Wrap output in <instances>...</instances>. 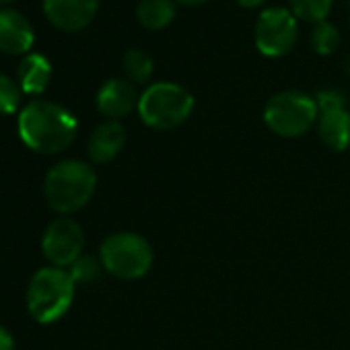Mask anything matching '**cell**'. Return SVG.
Returning a JSON list of instances; mask_svg holds the SVG:
<instances>
[{
  "label": "cell",
  "instance_id": "6da1fadb",
  "mask_svg": "<svg viewBox=\"0 0 350 350\" xmlns=\"http://www.w3.org/2000/svg\"><path fill=\"white\" fill-rule=\"evenodd\" d=\"M19 136L36 152L58 154L66 150L79 132L77 118L54 101H29L19 113Z\"/></svg>",
  "mask_w": 350,
  "mask_h": 350
},
{
  "label": "cell",
  "instance_id": "7a4b0ae2",
  "mask_svg": "<svg viewBox=\"0 0 350 350\" xmlns=\"http://www.w3.org/2000/svg\"><path fill=\"white\" fill-rule=\"evenodd\" d=\"M97 175L83 161H60L54 165L44 182V194L52 211L70 215L81 211L95 194Z\"/></svg>",
  "mask_w": 350,
  "mask_h": 350
},
{
  "label": "cell",
  "instance_id": "3957f363",
  "mask_svg": "<svg viewBox=\"0 0 350 350\" xmlns=\"http://www.w3.org/2000/svg\"><path fill=\"white\" fill-rule=\"evenodd\" d=\"M75 280L62 268H42L33 274L27 288V307L36 321L52 323L72 305Z\"/></svg>",
  "mask_w": 350,
  "mask_h": 350
},
{
  "label": "cell",
  "instance_id": "277c9868",
  "mask_svg": "<svg viewBox=\"0 0 350 350\" xmlns=\"http://www.w3.org/2000/svg\"><path fill=\"white\" fill-rule=\"evenodd\" d=\"M136 109L146 126L154 130H171L190 118L194 97L182 85L154 83L140 95Z\"/></svg>",
  "mask_w": 350,
  "mask_h": 350
},
{
  "label": "cell",
  "instance_id": "5b68a950",
  "mask_svg": "<svg viewBox=\"0 0 350 350\" xmlns=\"http://www.w3.org/2000/svg\"><path fill=\"white\" fill-rule=\"evenodd\" d=\"M103 268L122 280L142 278L152 266V250L148 241L136 233H113L99 250Z\"/></svg>",
  "mask_w": 350,
  "mask_h": 350
},
{
  "label": "cell",
  "instance_id": "8992f818",
  "mask_svg": "<svg viewBox=\"0 0 350 350\" xmlns=\"http://www.w3.org/2000/svg\"><path fill=\"white\" fill-rule=\"evenodd\" d=\"M319 118L317 101L301 91H284L274 95L264 109L268 128L284 138L303 136Z\"/></svg>",
  "mask_w": 350,
  "mask_h": 350
},
{
  "label": "cell",
  "instance_id": "52a82bcc",
  "mask_svg": "<svg viewBox=\"0 0 350 350\" xmlns=\"http://www.w3.org/2000/svg\"><path fill=\"white\" fill-rule=\"evenodd\" d=\"M299 27L297 17L286 9H266L260 13L254 29V40L260 54L268 58H280L288 54L297 44Z\"/></svg>",
  "mask_w": 350,
  "mask_h": 350
},
{
  "label": "cell",
  "instance_id": "ba28073f",
  "mask_svg": "<svg viewBox=\"0 0 350 350\" xmlns=\"http://www.w3.org/2000/svg\"><path fill=\"white\" fill-rule=\"evenodd\" d=\"M317 132L321 142L332 150H344L350 146V113L346 111V99L340 91H321L317 95Z\"/></svg>",
  "mask_w": 350,
  "mask_h": 350
},
{
  "label": "cell",
  "instance_id": "9c48e42d",
  "mask_svg": "<svg viewBox=\"0 0 350 350\" xmlns=\"http://www.w3.org/2000/svg\"><path fill=\"white\" fill-rule=\"evenodd\" d=\"M85 245V233L81 225L72 219H56L44 233L42 252L50 264L56 268L70 266L81 258Z\"/></svg>",
  "mask_w": 350,
  "mask_h": 350
},
{
  "label": "cell",
  "instance_id": "30bf717a",
  "mask_svg": "<svg viewBox=\"0 0 350 350\" xmlns=\"http://www.w3.org/2000/svg\"><path fill=\"white\" fill-rule=\"evenodd\" d=\"M101 0H44L46 19L60 31L77 33L91 25Z\"/></svg>",
  "mask_w": 350,
  "mask_h": 350
},
{
  "label": "cell",
  "instance_id": "8fae6325",
  "mask_svg": "<svg viewBox=\"0 0 350 350\" xmlns=\"http://www.w3.org/2000/svg\"><path fill=\"white\" fill-rule=\"evenodd\" d=\"M36 42L33 27L25 15L13 9H0V52L27 56Z\"/></svg>",
  "mask_w": 350,
  "mask_h": 350
},
{
  "label": "cell",
  "instance_id": "7c38bea8",
  "mask_svg": "<svg viewBox=\"0 0 350 350\" xmlns=\"http://www.w3.org/2000/svg\"><path fill=\"white\" fill-rule=\"evenodd\" d=\"M138 95L134 85L124 79H109L101 85L97 93V107L103 116L118 120L128 116L134 107H138Z\"/></svg>",
  "mask_w": 350,
  "mask_h": 350
},
{
  "label": "cell",
  "instance_id": "4fadbf2b",
  "mask_svg": "<svg viewBox=\"0 0 350 350\" xmlns=\"http://www.w3.org/2000/svg\"><path fill=\"white\" fill-rule=\"evenodd\" d=\"M126 144V130L118 120L99 124L89 138V157L95 163H107L120 154Z\"/></svg>",
  "mask_w": 350,
  "mask_h": 350
},
{
  "label": "cell",
  "instance_id": "5bb4252c",
  "mask_svg": "<svg viewBox=\"0 0 350 350\" xmlns=\"http://www.w3.org/2000/svg\"><path fill=\"white\" fill-rule=\"evenodd\" d=\"M52 79V64L44 54H27L19 62L17 81L23 93L40 95L48 89Z\"/></svg>",
  "mask_w": 350,
  "mask_h": 350
},
{
  "label": "cell",
  "instance_id": "9a60e30c",
  "mask_svg": "<svg viewBox=\"0 0 350 350\" xmlns=\"http://www.w3.org/2000/svg\"><path fill=\"white\" fill-rule=\"evenodd\" d=\"M138 23L148 31H161L175 19L173 0H140L136 7Z\"/></svg>",
  "mask_w": 350,
  "mask_h": 350
},
{
  "label": "cell",
  "instance_id": "2e32d148",
  "mask_svg": "<svg viewBox=\"0 0 350 350\" xmlns=\"http://www.w3.org/2000/svg\"><path fill=\"white\" fill-rule=\"evenodd\" d=\"M288 3L297 19L317 25L327 19L334 0H288Z\"/></svg>",
  "mask_w": 350,
  "mask_h": 350
},
{
  "label": "cell",
  "instance_id": "e0dca14e",
  "mask_svg": "<svg viewBox=\"0 0 350 350\" xmlns=\"http://www.w3.org/2000/svg\"><path fill=\"white\" fill-rule=\"evenodd\" d=\"M124 72L126 77L130 79V83H146L154 70V64H152V58L142 52V50H128L126 56H124Z\"/></svg>",
  "mask_w": 350,
  "mask_h": 350
},
{
  "label": "cell",
  "instance_id": "ac0fdd59",
  "mask_svg": "<svg viewBox=\"0 0 350 350\" xmlns=\"http://www.w3.org/2000/svg\"><path fill=\"white\" fill-rule=\"evenodd\" d=\"M311 46L319 56H329L340 46V31L327 21L317 23L313 27V33H311Z\"/></svg>",
  "mask_w": 350,
  "mask_h": 350
},
{
  "label": "cell",
  "instance_id": "d6986e66",
  "mask_svg": "<svg viewBox=\"0 0 350 350\" xmlns=\"http://www.w3.org/2000/svg\"><path fill=\"white\" fill-rule=\"evenodd\" d=\"M23 91L11 77L0 75V116H11L21 105Z\"/></svg>",
  "mask_w": 350,
  "mask_h": 350
},
{
  "label": "cell",
  "instance_id": "ffe728a7",
  "mask_svg": "<svg viewBox=\"0 0 350 350\" xmlns=\"http://www.w3.org/2000/svg\"><path fill=\"white\" fill-rule=\"evenodd\" d=\"M68 274L75 280V284H85V282H91L99 274V264L95 258L81 256L77 262L68 266Z\"/></svg>",
  "mask_w": 350,
  "mask_h": 350
},
{
  "label": "cell",
  "instance_id": "44dd1931",
  "mask_svg": "<svg viewBox=\"0 0 350 350\" xmlns=\"http://www.w3.org/2000/svg\"><path fill=\"white\" fill-rule=\"evenodd\" d=\"M0 350H15V340L9 329L0 325Z\"/></svg>",
  "mask_w": 350,
  "mask_h": 350
},
{
  "label": "cell",
  "instance_id": "7402d4cb",
  "mask_svg": "<svg viewBox=\"0 0 350 350\" xmlns=\"http://www.w3.org/2000/svg\"><path fill=\"white\" fill-rule=\"evenodd\" d=\"M266 0H237V5L243 7V9H260Z\"/></svg>",
  "mask_w": 350,
  "mask_h": 350
},
{
  "label": "cell",
  "instance_id": "603a6c76",
  "mask_svg": "<svg viewBox=\"0 0 350 350\" xmlns=\"http://www.w3.org/2000/svg\"><path fill=\"white\" fill-rule=\"evenodd\" d=\"M175 3H180L184 7H198V5H204L208 0H175Z\"/></svg>",
  "mask_w": 350,
  "mask_h": 350
},
{
  "label": "cell",
  "instance_id": "cb8c5ba5",
  "mask_svg": "<svg viewBox=\"0 0 350 350\" xmlns=\"http://www.w3.org/2000/svg\"><path fill=\"white\" fill-rule=\"evenodd\" d=\"M9 3H13V0H0V7H5V5H9Z\"/></svg>",
  "mask_w": 350,
  "mask_h": 350
}]
</instances>
